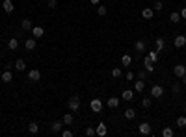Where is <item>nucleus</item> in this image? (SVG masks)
I'll list each match as a JSON object with an SVG mask.
<instances>
[{"instance_id":"11","label":"nucleus","mask_w":186,"mask_h":137,"mask_svg":"<svg viewBox=\"0 0 186 137\" xmlns=\"http://www.w3.org/2000/svg\"><path fill=\"white\" fill-rule=\"evenodd\" d=\"M143 65H145V71H147V72H153V71H154V63L151 61V58H149V56H145Z\"/></svg>"},{"instance_id":"24","label":"nucleus","mask_w":186,"mask_h":137,"mask_svg":"<svg viewBox=\"0 0 186 137\" xmlns=\"http://www.w3.org/2000/svg\"><path fill=\"white\" fill-rule=\"evenodd\" d=\"M121 97H123V100H132V98H134V91H130V89H125Z\"/></svg>"},{"instance_id":"19","label":"nucleus","mask_w":186,"mask_h":137,"mask_svg":"<svg viewBox=\"0 0 186 137\" xmlns=\"http://www.w3.org/2000/svg\"><path fill=\"white\" fill-rule=\"evenodd\" d=\"M169 22H173V24H179V22H180V13H179V11H173V13L169 15Z\"/></svg>"},{"instance_id":"22","label":"nucleus","mask_w":186,"mask_h":137,"mask_svg":"<svg viewBox=\"0 0 186 137\" xmlns=\"http://www.w3.org/2000/svg\"><path fill=\"white\" fill-rule=\"evenodd\" d=\"M117 106H119V98H117V97H112V98H108V107L115 109Z\"/></svg>"},{"instance_id":"8","label":"nucleus","mask_w":186,"mask_h":137,"mask_svg":"<svg viewBox=\"0 0 186 137\" xmlns=\"http://www.w3.org/2000/svg\"><path fill=\"white\" fill-rule=\"evenodd\" d=\"M173 44H175V48H182L186 44V35H177L175 41H173Z\"/></svg>"},{"instance_id":"34","label":"nucleus","mask_w":186,"mask_h":137,"mask_svg":"<svg viewBox=\"0 0 186 137\" xmlns=\"http://www.w3.org/2000/svg\"><path fill=\"white\" fill-rule=\"evenodd\" d=\"M162 8H164V4H162V2H160V0H156V2L153 4V9H154V11H160Z\"/></svg>"},{"instance_id":"18","label":"nucleus","mask_w":186,"mask_h":137,"mask_svg":"<svg viewBox=\"0 0 186 137\" xmlns=\"http://www.w3.org/2000/svg\"><path fill=\"white\" fill-rule=\"evenodd\" d=\"M2 8H4L6 13H11V11H13V2H11V0H4V2H2Z\"/></svg>"},{"instance_id":"32","label":"nucleus","mask_w":186,"mask_h":137,"mask_svg":"<svg viewBox=\"0 0 186 137\" xmlns=\"http://www.w3.org/2000/svg\"><path fill=\"white\" fill-rule=\"evenodd\" d=\"M97 13H99L101 17H104V15L108 13V9H106V6H99V8H97Z\"/></svg>"},{"instance_id":"6","label":"nucleus","mask_w":186,"mask_h":137,"mask_svg":"<svg viewBox=\"0 0 186 137\" xmlns=\"http://www.w3.org/2000/svg\"><path fill=\"white\" fill-rule=\"evenodd\" d=\"M138 130H140V133H142V135H149V133L153 132V128H151L149 122H142V124L138 126Z\"/></svg>"},{"instance_id":"23","label":"nucleus","mask_w":186,"mask_h":137,"mask_svg":"<svg viewBox=\"0 0 186 137\" xmlns=\"http://www.w3.org/2000/svg\"><path fill=\"white\" fill-rule=\"evenodd\" d=\"M15 68H17V71H26V63H24V59H17L15 61Z\"/></svg>"},{"instance_id":"35","label":"nucleus","mask_w":186,"mask_h":137,"mask_svg":"<svg viewBox=\"0 0 186 137\" xmlns=\"http://www.w3.org/2000/svg\"><path fill=\"white\" fill-rule=\"evenodd\" d=\"M142 107L149 109V107H151V98H143V100H142Z\"/></svg>"},{"instance_id":"7","label":"nucleus","mask_w":186,"mask_h":137,"mask_svg":"<svg viewBox=\"0 0 186 137\" xmlns=\"http://www.w3.org/2000/svg\"><path fill=\"white\" fill-rule=\"evenodd\" d=\"M95 132H97V135L104 137V135L108 133V126H106L104 122H99V124H97V128H95Z\"/></svg>"},{"instance_id":"9","label":"nucleus","mask_w":186,"mask_h":137,"mask_svg":"<svg viewBox=\"0 0 186 137\" xmlns=\"http://www.w3.org/2000/svg\"><path fill=\"white\" fill-rule=\"evenodd\" d=\"M11 80H13L11 71H9V68H4V71H2V82H4V83H9Z\"/></svg>"},{"instance_id":"36","label":"nucleus","mask_w":186,"mask_h":137,"mask_svg":"<svg viewBox=\"0 0 186 137\" xmlns=\"http://www.w3.org/2000/svg\"><path fill=\"white\" fill-rule=\"evenodd\" d=\"M138 80H143V82H145V80H147V71H140V72H138Z\"/></svg>"},{"instance_id":"38","label":"nucleus","mask_w":186,"mask_h":137,"mask_svg":"<svg viewBox=\"0 0 186 137\" xmlns=\"http://www.w3.org/2000/svg\"><path fill=\"white\" fill-rule=\"evenodd\" d=\"M86 135H87V137H91V135H97V132L93 130V128H86Z\"/></svg>"},{"instance_id":"13","label":"nucleus","mask_w":186,"mask_h":137,"mask_svg":"<svg viewBox=\"0 0 186 137\" xmlns=\"http://www.w3.org/2000/svg\"><path fill=\"white\" fill-rule=\"evenodd\" d=\"M24 48H26L28 52H34V50H35V37H34V39H26Z\"/></svg>"},{"instance_id":"15","label":"nucleus","mask_w":186,"mask_h":137,"mask_svg":"<svg viewBox=\"0 0 186 137\" xmlns=\"http://www.w3.org/2000/svg\"><path fill=\"white\" fill-rule=\"evenodd\" d=\"M143 89H145V82H143V80H136V83H134V91H136V93H142Z\"/></svg>"},{"instance_id":"43","label":"nucleus","mask_w":186,"mask_h":137,"mask_svg":"<svg viewBox=\"0 0 186 137\" xmlns=\"http://www.w3.org/2000/svg\"><path fill=\"white\" fill-rule=\"evenodd\" d=\"M89 2H91V4H95V6H97V4H99V2H101V0H89Z\"/></svg>"},{"instance_id":"40","label":"nucleus","mask_w":186,"mask_h":137,"mask_svg":"<svg viewBox=\"0 0 186 137\" xmlns=\"http://www.w3.org/2000/svg\"><path fill=\"white\" fill-rule=\"evenodd\" d=\"M56 6H58V2H56V0H49V8H50V9H54Z\"/></svg>"},{"instance_id":"20","label":"nucleus","mask_w":186,"mask_h":137,"mask_svg":"<svg viewBox=\"0 0 186 137\" xmlns=\"http://www.w3.org/2000/svg\"><path fill=\"white\" fill-rule=\"evenodd\" d=\"M123 115H125V119H128V121H130V119H134V117H136V109H134V107H128V109H125Z\"/></svg>"},{"instance_id":"29","label":"nucleus","mask_w":186,"mask_h":137,"mask_svg":"<svg viewBox=\"0 0 186 137\" xmlns=\"http://www.w3.org/2000/svg\"><path fill=\"white\" fill-rule=\"evenodd\" d=\"M147 56L151 58V61H153V63H156V61H158V50H151Z\"/></svg>"},{"instance_id":"33","label":"nucleus","mask_w":186,"mask_h":137,"mask_svg":"<svg viewBox=\"0 0 186 137\" xmlns=\"http://www.w3.org/2000/svg\"><path fill=\"white\" fill-rule=\"evenodd\" d=\"M177 126H179V128H184V126H186V117H179V119H177Z\"/></svg>"},{"instance_id":"41","label":"nucleus","mask_w":186,"mask_h":137,"mask_svg":"<svg viewBox=\"0 0 186 137\" xmlns=\"http://www.w3.org/2000/svg\"><path fill=\"white\" fill-rule=\"evenodd\" d=\"M179 13H180V19H186V8H182Z\"/></svg>"},{"instance_id":"12","label":"nucleus","mask_w":186,"mask_h":137,"mask_svg":"<svg viewBox=\"0 0 186 137\" xmlns=\"http://www.w3.org/2000/svg\"><path fill=\"white\" fill-rule=\"evenodd\" d=\"M20 28L24 30V32L32 30V28H34V26H32V20H30V19H22V20H20Z\"/></svg>"},{"instance_id":"37","label":"nucleus","mask_w":186,"mask_h":137,"mask_svg":"<svg viewBox=\"0 0 186 137\" xmlns=\"http://www.w3.org/2000/svg\"><path fill=\"white\" fill-rule=\"evenodd\" d=\"M112 76H113V78H121V68H113V71H112Z\"/></svg>"},{"instance_id":"16","label":"nucleus","mask_w":186,"mask_h":137,"mask_svg":"<svg viewBox=\"0 0 186 137\" xmlns=\"http://www.w3.org/2000/svg\"><path fill=\"white\" fill-rule=\"evenodd\" d=\"M134 48H136L138 52H145V41H143V39H138L136 44H134Z\"/></svg>"},{"instance_id":"3","label":"nucleus","mask_w":186,"mask_h":137,"mask_svg":"<svg viewBox=\"0 0 186 137\" xmlns=\"http://www.w3.org/2000/svg\"><path fill=\"white\" fill-rule=\"evenodd\" d=\"M162 95H164V87L162 85H153L151 87V97L153 98H160Z\"/></svg>"},{"instance_id":"31","label":"nucleus","mask_w":186,"mask_h":137,"mask_svg":"<svg viewBox=\"0 0 186 137\" xmlns=\"http://www.w3.org/2000/svg\"><path fill=\"white\" fill-rule=\"evenodd\" d=\"M162 135H164V137H173V130L171 128H164V130H162Z\"/></svg>"},{"instance_id":"30","label":"nucleus","mask_w":186,"mask_h":137,"mask_svg":"<svg viewBox=\"0 0 186 137\" xmlns=\"http://www.w3.org/2000/svg\"><path fill=\"white\" fill-rule=\"evenodd\" d=\"M171 93H173V95H179V93H180V83H179V82H175V83L171 85Z\"/></svg>"},{"instance_id":"28","label":"nucleus","mask_w":186,"mask_h":137,"mask_svg":"<svg viewBox=\"0 0 186 137\" xmlns=\"http://www.w3.org/2000/svg\"><path fill=\"white\" fill-rule=\"evenodd\" d=\"M28 132H30V133H37V132H39V124H37V122H30V124H28Z\"/></svg>"},{"instance_id":"4","label":"nucleus","mask_w":186,"mask_h":137,"mask_svg":"<svg viewBox=\"0 0 186 137\" xmlns=\"http://www.w3.org/2000/svg\"><path fill=\"white\" fill-rule=\"evenodd\" d=\"M28 80L34 82V83L39 82V80H41V72L37 71V68H32V71H28Z\"/></svg>"},{"instance_id":"10","label":"nucleus","mask_w":186,"mask_h":137,"mask_svg":"<svg viewBox=\"0 0 186 137\" xmlns=\"http://www.w3.org/2000/svg\"><path fill=\"white\" fill-rule=\"evenodd\" d=\"M50 130H52L54 133L61 132V130H63V121H54V122L50 124Z\"/></svg>"},{"instance_id":"1","label":"nucleus","mask_w":186,"mask_h":137,"mask_svg":"<svg viewBox=\"0 0 186 137\" xmlns=\"http://www.w3.org/2000/svg\"><path fill=\"white\" fill-rule=\"evenodd\" d=\"M67 107L71 109L73 113H78V109H80V98H78V95H73L71 98L67 100Z\"/></svg>"},{"instance_id":"25","label":"nucleus","mask_w":186,"mask_h":137,"mask_svg":"<svg viewBox=\"0 0 186 137\" xmlns=\"http://www.w3.org/2000/svg\"><path fill=\"white\" fill-rule=\"evenodd\" d=\"M121 63H123V67H130V63H132V56H128V54H123V58H121Z\"/></svg>"},{"instance_id":"5","label":"nucleus","mask_w":186,"mask_h":137,"mask_svg":"<svg viewBox=\"0 0 186 137\" xmlns=\"http://www.w3.org/2000/svg\"><path fill=\"white\" fill-rule=\"evenodd\" d=\"M173 74H175L177 78H182V76L186 74V65H175V67H173Z\"/></svg>"},{"instance_id":"39","label":"nucleus","mask_w":186,"mask_h":137,"mask_svg":"<svg viewBox=\"0 0 186 137\" xmlns=\"http://www.w3.org/2000/svg\"><path fill=\"white\" fill-rule=\"evenodd\" d=\"M61 135L63 137H73V132L71 130H61Z\"/></svg>"},{"instance_id":"14","label":"nucleus","mask_w":186,"mask_h":137,"mask_svg":"<svg viewBox=\"0 0 186 137\" xmlns=\"http://www.w3.org/2000/svg\"><path fill=\"white\" fill-rule=\"evenodd\" d=\"M154 44H156V50H158V52H160V50H164V47H166V39H164V37H156Z\"/></svg>"},{"instance_id":"44","label":"nucleus","mask_w":186,"mask_h":137,"mask_svg":"<svg viewBox=\"0 0 186 137\" xmlns=\"http://www.w3.org/2000/svg\"><path fill=\"white\" fill-rule=\"evenodd\" d=\"M180 82H182V83H184V85H186V74H184V76H182V78H180Z\"/></svg>"},{"instance_id":"42","label":"nucleus","mask_w":186,"mask_h":137,"mask_svg":"<svg viewBox=\"0 0 186 137\" xmlns=\"http://www.w3.org/2000/svg\"><path fill=\"white\" fill-rule=\"evenodd\" d=\"M125 78H127V80H134V72H127Z\"/></svg>"},{"instance_id":"17","label":"nucleus","mask_w":186,"mask_h":137,"mask_svg":"<svg viewBox=\"0 0 186 137\" xmlns=\"http://www.w3.org/2000/svg\"><path fill=\"white\" fill-rule=\"evenodd\" d=\"M32 33H34V37H35V39H39V37H43L45 30H43L41 26H34V28H32Z\"/></svg>"},{"instance_id":"26","label":"nucleus","mask_w":186,"mask_h":137,"mask_svg":"<svg viewBox=\"0 0 186 137\" xmlns=\"http://www.w3.org/2000/svg\"><path fill=\"white\" fill-rule=\"evenodd\" d=\"M63 124H73V121H75V117L71 115V113H65V115H63Z\"/></svg>"},{"instance_id":"45","label":"nucleus","mask_w":186,"mask_h":137,"mask_svg":"<svg viewBox=\"0 0 186 137\" xmlns=\"http://www.w3.org/2000/svg\"><path fill=\"white\" fill-rule=\"evenodd\" d=\"M184 111H186V106H184Z\"/></svg>"},{"instance_id":"27","label":"nucleus","mask_w":186,"mask_h":137,"mask_svg":"<svg viewBox=\"0 0 186 137\" xmlns=\"http://www.w3.org/2000/svg\"><path fill=\"white\" fill-rule=\"evenodd\" d=\"M142 17H143V19H153V8H145V9L142 11Z\"/></svg>"},{"instance_id":"2","label":"nucleus","mask_w":186,"mask_h":137,"mask_svg":"<svg viewBox=\"0 0 186 137\" xmlns=\"http://www.w3.org/2000/svg\"><path fill=\"white\" fill-rule=\"evenodd\" d=\"M89 107H91L93 113H101V111H102V100H101V98H93V100L89 102Z\"/></svg>"},{"instance_id":"21","label":"nucleus","mask_w":186,"mask_h":137,"mask_svg":"<svg viewBox=\"0 0 186 137\" xmlns=\"http://www.w3.org/2000/svg\"><path fill=\"white\" fill-rule=\"evenodd\" d=\"M8 48H9V50H17V48H19V39H15V37L9 39V41H8Z\"/></svg>"}]
</instances>
